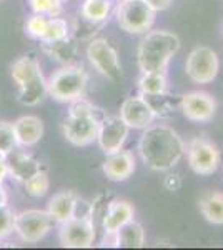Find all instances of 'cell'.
Listing matches in <instances>:
<instances>
[{
    "instance_id": "obj_1",
    "label": "cell",
    "mask_w": 223,
    "mask_h": 250,
    "mask_svg": "<svg viewBox=\"0 0 223 250\" xmlns=\"http://www.w3.org/2000/svg\"><path fill=\"white\" fill-rule=\"evenodd\" d=\"M139 155L153 172H168L185 155V142L170 125L152 124L139 140Z\"/></svg>"
},
{
    "instance_id": "obj_2",
    "label": "cell",
    "mask_w": 223,
    "mask_h": 250,
    "mask_svg": "<svg viewBox=\"0 0 223 250\" xmlns=\"http://www.w3.org/2000/svg\"><path fill=\"white\" fill-rule=\"evenodd\" d=\"M180 39L177 34L168 30L147 32L142 39L137 60L142 72H165L170 60L180 50Z\"/></svg>"
},
{
    "instance_id": "obj_3",
    "label": "cell",
    "mask_w": 223,
    "mask_h": 250,
    "mask_svg": "<svg viewBox=\"0 0 223 250\" xmlns=\"http://www.w3.org/2000/svg\"><path fill=\"white\" fill-rule=\"evenodd\" d=\"M97 114H99L97 107L92 105L83 97L70 102L68 115L62 124V132L67 142L75 147H87L97 142L100 127V119Z\"/></svg>"
},
{
    "instance_id": "obj_4",
    "label": "cell",
    "mask_w": 223,
    "mask_h": 250,
    "mask_svg": "<svg viewBox=\"0 0 223 250\" xmlns=\"http://www.w3.org/2000/svg\"><path fill=\"white\" fill-rule=\"evenodd\" d=\"M12 80L19 88L17 100L25 107H35L47 97V80L42 74L39 60L30 55L19 57L10 65Z\"/></svg>"
},
{
    "instance_id": "obj_5",
    "label": "cell",
    "mask_w": 223,
    "mask_h": 250,
    "mask_svg": "<svg viewBox=\"0 0 223 250\" xmlns=\"http://www.w3.org/2000/svg\"><path fill=\"white\" fill-rule=\"evenodd\" d=\"M88 83V74L82 65H63L62 68L55 70L47 79V90L48 95L57 102L70 104L80 99L85 94V88Z\"/></svg>"
},
{
    "instance_id": "obj_6",
    "label": "cell",
    "mask_w": 223,
    "mask_h": 250,
    "mask_svg": "<svg viewBox=\"0 0 223 250\" xmlns=\"http://www.w3.org/2000/svg\"><path fill=\"white\" fill-rule=\"evenodd\" d=\"M155 17L157 10L145 0H120L117 7V23L127 34H147L155 23Z\"/></svg>"
},
{
    "instance_id": "obj_7",
    "label": "cell",
    "mask_w": 223,
    "mask_h": 250,
    "mask_svg": "<svg viewBox=\"0 0 223 250\" xmlns=\"http://www.w3.org/2000/svg\"><path fill=\"white\" fill-rule=\"evenodd\" d=\"M186 160L197 175H212L220 167V150L206 137H195L185 145Z\"/></svg>"
},
{
    "instance_id": "obj_8",
    "label": "cell",
    "mask_w": 223,
    "mask_h": 250,
    "mask_svg": "<svg viewBox=\"0 0 223 250\" xmlns=\"http://www.w3.org/2000/svg\"><path fill=\"white\" fill-rule=\"evenodd\" d=\"M87 59L100 75L112 82H119L123 75L119 54L107 39H92L87 47Z\"/></svg>"
},
{
    "instance_id": "obj_9",
    "label": "cell",
    "mask_w": 223,
    "mask_h": 250,
    "mask_svg": "<svg viewBox=\"0 0 223 250\" xmlns=\"http://www.w3.org/2000/svg\"><path fill=\"white\" fill-rule=\"evenodd\" d=\"M220 70V60L213 48L198 45L185 60V74L195 83H210L217 79Z\"/></svg>"
},
{
    "instance_id": "obj_10",
    "label": "cell",
    "mask_w": 223,
    "mask_h": 250,
    "mask_svg": "<svg viewBox=\"0 0 223 250\" xmlns=\"http://www.w3.org/2000/svg\"><path fill=\"white\" fill-rule=\"evenodd\" d=\"M97 229L92 217L74 215L72 219L60 224L59 240L67 249H88L93 245Z\"/></svg>"
},
{
    "instance_id": "obj_11",
    "label": "cell",
    "mask_w": 223,
    "mask_h": 250,
    "mask_svg": "<svg viewBox=\"0 0 223 250\" xmlns=\"http://www.w3.org/2000/svg\"><path fill=\"white\" fill-rule=\"evenodd\" d=\"M54 219L47 210H23L15 215V233L25 244H37L52 230Z\"/></svg>"
},
{
    "instance_id": "obj_12",
    "label": "cell",
    "mask_w": 223,
    "mask_h": 250,
    "mask_svg": "<svg viewBox=\"0 0 223 250\" xmlns=\"http://www.w3.org/2000/svg\"><path fill=\"white\" fill-rule=\"evenodd\" d=\"M180 110L192 122L205 124L213 120L217 114V100L212 94L203 90L186 92L180 99Z\"/></svg>"
},
{
    "instance_id": "obj_13",
    "label": "cell",
    "mask_w": 223,
    "mask_h": 250,
    "mask_svg": "<svg viewBox=\"0 0 223 250\" xmlns=\"http://www.w3.org/2000/svg\"><path fill=\"white\" fill-rule=\"evenodd\" d=\"M128 132L130 127L120 119V115H110L100 120L99 135H97V142H99L100 150L105 155L113 154V152L123 148L127 142Z\"/></svg>"
},
{
    "instance_id": "obj_14",
    "label": "cell",
    "mask_w": 223,
    "mask_h": 250,
    "mask_svg": "<svg viewBox=\"0 0 223 250\" xmlns=\"http://www.w3.org/2000/svg\"><path fill=\"white\" fill-rule=\"evenodd\" d=\"M120 119L133 130H143L157 119V112L143 95L128 97L120 105Z\"/></svg>"
},
{
    "instance_id": "obj_15",
    "label": "cell",
    "mask_w": 223,
    "mask_h": 250,
    "mask_svg": "<svg viewBox=\"0 0 223 250\" xmlns=\"http://www.w3.org/2000/svg\"><path fill=\"white\" fill-rule=\"evenodd\" d=\"M135 168V157L130 150H123V148L113 152V154H108L102 165L103 175L110 182H125L133 175Z\"/></svg>"
},
{
    "instance_id": "obj_16",
    "label": "cell",
    "mask_w": 223,
    "mask_h": 250,
    "mask_svg": "<svg viewBox=\"0 0 223 250\" xmlns=\"http://www.w3.org/2000/svg\"><path fill=\"white\" fill-rule=\"evenodd\" d=\"M135 208L128 200L115 199L105 205V213L102 217V229L105 235H115L123 225L133 220Z\"/></svg>"
},
{
    "instance_id": "obj_17",
    "label": "cell",
    "mask_w": 223,
    "mask_h": 250,
    "mask_svg": "<svg viewBox=\"0 0 223 250\" xmlns=\"http://www.w3.org/2000/svg\"><path fill=\"white\" fill-rule=\"evenodd\" d=\"M19 147H34L43 137V122L35 115H22L14 122Z\"/></svg>"
},
{
    "instance_id": "obj_18",
    "label": "cell",
    "mask_w": 223,
    "mask_h": 250,
    "mask_svg": "<svg viewBox=\"0 0 223 250\" xmlns=\"http://www.w3.org/2000/svg\"><path fill=\"white\" fill-rule=\"evenodd\" d=\"M5 159L7 165H9V177L15 179L17 182L23 184L34 173L40 170V162L37 159H34L32 155H28L22 150H17V148L14 152H10Z\"/></svg>"
},
{
    "instance_id": "obj_19",
    "label": "cell",
    "mask_w": 223,
    "mask_h": 250,
    "mask_svg": "<svg viewBox=\"0 0 223 250\" xmlns=\"http://www.w3.org/2000/svg\"><path fill=\"white\" fill-rule=\"evenodd\" d=\"M79 200V195L72 190H62L55 193L47 204V212L50 213V217L57 224H62L68 219L74 217L75 205Z\"/></svg>"
},
{
    "instance_id": "obj_20",
    "label": "cell",
    "mask_w": 223,
    "mask_h": 250,
    "mask_svg": "<svg viewBox=\"0 0 223 250\" xmlns=\"http://www.w3.org/2000/svg\"><path fill=\"white\" fill-rule=\"evenodd\" d=\"M198 208L206 222L213 225H223V192L206 190L198 199Z\"/></svg>"
},
{
    "instance_id": "obj_21",
    "label": "cell",
    "mask_w": 223,
    "mask_h": 250,
    "mask_svg": "<svg viewBox=\"0 0 223 250\" xmlns=\"http://www.w3.org/2000/svg\"><path fill=\"white\" fill-rule=\"evenodd\" d=\"M42 48L48 57L54 59L55 62L62 63V65H70V63H74L77 57V45L70 37L57 40V42L42 43Z\"/></svg>"
},
{
    "instance_id": "obj_22",
    "label": "cell",
    "mask_w": 223,
    "mask_h": 250,
    "mask_svg": "<svg viewBox=\"0 0 223 250\" xmlns=\"http://www.w3.org/2000/svg\"><path fill=\"white\" fill-rule=\"evenodd\" d=\"M168 80L165 72H142L139 79V92L143 97H160L167 94Z\"/></svg>"
},
{
    "instance_id": "obj_23",
    "label": "cell",
    "mask_w": 223,
    "mask_h": 250,
    "mask_svg": "<svg viewBox=\"0 0 223 250\" xmlns=\"http://www.w3.org/2000/svg\"><path fill=\"white\" fill-rule=\"evenodd\" d=\"M117 247L123 249H142L145 245V230L135 220H130L127 225L115 233Z\"/></svg>"
},
{
    "instance_id": "obj_24",
    "label": "cell",
    "mask_w": 223,
    "mask_h": 250,
    "mask_svg": "<svg viewBox=\"0 0 223 250\" xmlns=\"http://www.w3.org/2000/svg\"><path fill=\"white\" fill-rule=\"evenodd\" d=\"M113 10V2L112 0H85L82 3V14L83 20L93 23H103L105 20H108Z\"/></svg>"
},
{
    "instance_id": "obj_25",
    "label": "cell",
    "mask_w": 223,
    "mask_h": 250,
    "mask_svg": "<svg viewBox=\"0 0 223 250\" xmlns=\"http://www.w3.org/2000/svg\"><path fill=\"white\" fill-rule=\"evenodd\" d=\"M23 188H25L27 195L34 197V199H42V197H45L48 188H50L48 173L40 168L37 173H34L30 179L23 182Z\"/></svg>"
},
{
    "instance_id": "obj_26",
    "label": "cell",
    "mask_w": 223,
    "mask_h": 250,
    "mask_svg": "<svg viewBox=\"0 0 223 250\" xmlns=\"http://www.w3.org/2000/svg\"><path fill=\"white\" fill-rule=\"evenodd\" d=\"M65 37H70V27H68L67 20L59 17H50L48 19V25L47 30L43 34V37L40 42L47 43V42H57V40H62Z\"/></svg>"
},
{
    "instance_id": "obj_27",
    "label": "cell",
    "mask_w": 223,
    "mask_h": 250,
    "mask_svg": "<svg viewBox=\"0 0 223 250\" xmlns=\"http://www.w3.org/2000/svg\"><path fill=\"white\" fill-rule=\"evenodd\" d=\"M27 2L34 14L47 15V17H59L63 12V0H27Z\"/></svg>"
},
{
    "instance_id": "obj_28",
    "label": "cell",
    "mask_w": 223,
    "mask_h": 250,
    "mask_svg": "<svg viewBox=\"0 0 223 250\" xmlns=\"http://www.w3.org/2000/svg\"><path fill=\"white\" fill-rule=\"evenodd\" d=\"M17 139H15L14 124L7 120H0V155L7 157L10 152L17 148Z\"/></svg>"
},
{
    "instance_id": "obj_29",
    "label": "cell",
    "mask_w": 223,
    "mask_h": 250,
    "mask_svg": "<svg viewBox=\"0 0 223 250\" xmlns=\"http://www.w3.org/2000/svg\"><path fill=\"white\" fill-rule=\"evenodd\" d=\"M48 19L47 15H40V14H32L30 17L25 20V25H23V30L25 34L28 35L30 39H35V40H42L43 34L47 30V25H48Z\"/></svg>"
},
{
    "instance_id": "obj_30",
    "label": "cell",
    "mask_w": 223,
    "mask_h": 250,
    "mask_svg": "<svg viewBox=\"0 0 223 250\" xmlns=\"http://www.w3.org/2000/svg\"><path fill=\"white\" fill-rule=\"evenodd\" d=\"M15 215L17 213L9 205L0 207V240H5L12 232H15Z\"/></svg>"
},
{
    "instance_id": "obj_31",
    "label": "cell",
    "mask_w": 223,
    "mask_h": 250,
    "mask_svg": "<svg viewBox=\"0 0 223 250\" xmlns=\"http://www.w3.org/2000/svg\"><path fill=\"white\" fill-rule=\"evenodd\" d=\"M163 185H165V188H167V190L175 192V190H178V188L182 187V180H180V177H178L177 173H170V175L165 177Z\"/></svg>"
},
{
    "instance_id": "obj_32",
    "label": "cell",
    "mask_w": 223,
    "mask_h": 250,
    "mask_svg": "<svg viewBox=\"0 0 223 250\" xmlns=\"http://www.w3.org/2000/svg\"><path fill=\"white\" fill-rule=\"evenodd\" d=\"M145 2L150 3L157 12H162V10H167L173 3V0H145Z\"/></svg>"
},
{
    "instance_id": "obj_33",
    "label": "cell",
    "mask_w": 223,
    "mask_h": 250,
    "mask_svg": "<svg viewBox=\"0 0 223 250\" xmlns=\"http://www.w3.org/2000/svg\"><path fill=\"white\" fill-rule=\"evenodd\" d=\"M7 177H9V165H7V159L3 155H0V184L5 182Z\"/></svg>"
},
{
    "instance_id": "obj_34",
    "label": "cell",
    "mask_w": 223,
    "mask_h": 250,
    "mask_svg": "<svg viewBox=\"0 0 223 250\" xmlns=\"http://www.w3.org/2000/svg\"><path fill=\"white\" fill-rule=\"evenodd\" d=\"M7 200H9L7 192H5V188H3V185L0 184V207H2V205H7Z\"/></svg>"
}]
</instances>
